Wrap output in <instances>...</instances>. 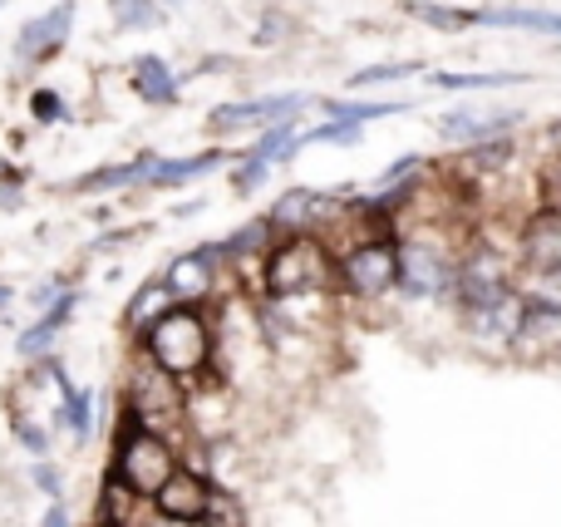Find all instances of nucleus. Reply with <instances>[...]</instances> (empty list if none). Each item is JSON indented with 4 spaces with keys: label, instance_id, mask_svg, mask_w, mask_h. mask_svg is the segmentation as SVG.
<instances>
[{
    "label": "nucleus",
    "instance_id": "1",
    "mask_svg": "<svg viewBox=\"0 0 561 527\" xmlns=\"http://www.w3.org/2000/svg\"><path fill=\"white\" fill-rule=\"evenodd\" d=\"M394 252H399V291L419 296V301L454 291L463 242H458L448 217H414V232L399 237Z\"/></svg>",
    "mask_w": 561,
    "mask_h": 527
},
{
    "label": "nucleus",
    "instance_id": "2",
    "mask_svg": "<svg viewBox=\"0 0 561 527\" xmlns=\"http://www.w3.org/2000/svg\"><path fill=\"white\" fill-rule=\"evenodd\" d=\"M144 355L178 385L213 375V321L197 306H168L153 325H144Z\"/></svg>",
    "mask_w": 561,
    "mask_h": 527
},
{
    "label": "nucleus",
    "instance_id": "3",
    "mask_svg": "<svg viewBox=\"0 0 561 527\" xmlns=\"http://www.w3.org/2000/svg\"><path fill=\"white\" fill-rule=\"evenodd\" d=\"M262 291L272 301H310L335 291V256L316 232H286L266 247Z\"/></svg>",
    "mask_w": 561,
    "mask_h": 527
},
{
    "label": "nucleus",
    "instance_id": "4",
    "mask_svg": "<svg viewBox=\"0 0 561 527\" xmlns=\"http://www.w3.org/2000/svg\"><path fill=\"white\" fill-rule=\"evenodd\" d=\"M178 469V444L158 429H144V424L128 414L124 434H118V449H114V469H108V483H114L124 499L148 503L158 493V483Z\"/></svg>",
    "mask_w": 561,
    "mask_h": 527
},
{
    "label": "nucleus",
    "instance_id": "5",
    "mask_svg": "<svg viewBox=\"0 0 561 527\" xmlns=\"http://www.w3.org/2000/svg\"><path fill=\"white\" fill-rule=\"evenodd\" d=\"M335 282L345 286L359 301H375V296H389L399 286V252L394 237H365V242L345 247L335 256Z\"/></svg>",
    "mask_w": 561,
    "mask_h": 527
},
{
    "label": "nucleus",
    "instance_id": "6",
    "mask_svg": "<svg viewBox=\"0 0 561 527\" xmlns=\"http://www.w3.org/2000/svg\"><path fill=\"white\" fill-rule=\"evenodd\" d=\"M128 414H134L144 429H158V434H163L168 424H178V414H183V385L168 370H158L148 355L134 370V380H128Z\"/></svg>",
    "mask_w": 561,
    "mask_h": 527
},
{
    "label": "nucleus",
    "instance_id": "7",
    "mask_svg": "<svg viewBox=\"0 0 561 527\" xmlns=\"http://www.w3.org/2000/svg\"><path fill=\"white\" fill-rule=\"evenodd\" d=\"M222 262H227V252L217 242L173 256V266H168V276H163L173 306H203L207 296L217 291V272H222Z\"/></svg>",
    "mask_w": 561,
    "mask_h": 527
},
{
    "label": "nucleus",
    "instance_id": "8",
    "mask_svg": "<svg viewBox=\"0 0 561 527\" xmlns=\"http://www.w3.org/2000/svg\"><path fill=\"white\" fill-rule=\"evenodd\" d=\"M69 30H75V0H59V5H49L45 15L25 20L15 35V59L20 65H45V59H55L59 49H65Z\"/></svg>",
    "mask_w": 561,
    "mask_h": 527
},
{
    "label": "nucleus",
    "instance_id": "9",
    "mask_svg": "<svg viewBox=\"0 0 561 527\" xmlns=\"http://www.w3.org/2000/svg\"><path fill=\"white\" fill-rule=\"evenodd\" d=\"M207 493H213V483H207L203 473H193V469L178 463V469L158 483V493L148 503H153V513L168 518V523H197L203 508H207Z\"/></svg>",
    "mask_w": 561,
    "mask_h": 527
},
{
    "label": "nucleus",
    "instance_id": "10",
    "mask_svg": "<svg viewBox=\"0 0 561 527\" xmlns=\"http://www.w3.org/2000/svg\"><path fill=\"white\" fill-rule=\"evenodd\" d=\"M330 213H335V203L330 197H320L316 187H296V193H286L280 203L266 213V222H272V232H320V227L330 222Z\"/></svg>",
    "mask_w": 561,
    "mask_h": 527
},
{
    "label": "nucleus",
    "instance_id": "11",
    "mask_svg": "<svg viewBox=\"0 0 561 527\" xmlns=\"http://www.w3.org/2000/svg\"><path fill=\"white\" fill-rule=\"evenodd\" d=\"M306 108V94H280V99H247V104L213 108V128H242V124H280Z\"/></svg>",
    "mask_w": 561,
    "mask_h": 527
},
{
    "label": "nucleus",
    "instance_id": "12",
    "mask_svg": "<svg viewBox=\"0 0 561 527\" xmlns=\"http://www.w3.org/2000/svg\"><path fill=\"white\" fill-rule=\"evenodd\" d=\"M517 124L513 108H503V114H478V108H454V114H444V138H454V144H493V138H507V128Z\"/></svg>",
    "mask_w": 561,
    "mask_h": 527
},
{
    "label": "nucleus",
    "instance_id": "13",
    "mask_svg": "<svg viewBox=\"0 0 561 527\" xmlns=\"http://www.w3.org/2000/svg\"><path fill=\"white\" fill-rule=\"evenodd\" d=\"M468 25H503V30H542V35H561V15H557V10H527V5L468 10Z\"/></svg>",
    "mask_w": 561,
    "mask_h": 527
},
{
    "label": "nucleus",
    "instance_id": "14",
    "mask_svg": "<svg viewBox=\"0 0 561 527\" xmlns=\"http://www.w3.org/2000/svg\"><path fill=\"white\" fill-rule=\"evenodd\" d=\"M222 163V153H197V158H153L148 163V187H178V183H193V177H203L207 168Z\"/></svg>",
    "mask_w": 561,
    "mask_h": 527
},
{
    "label": "nucleus",
    "instance_id": "15",
    "mask_svg": "<svg viewBox=\"0 0 561 527\" xmlns=\"http://www.w3.org/2000/svg\"><path fill=\"white\" fill-rule=\"evenodd\" d=\"M134 89H138V99H148V104H178V79L158 55L134 59Z\"/></svg>",
    "mask_w": 561,
    "mask_h": 527
},
{
    "label": "nucleus",
    "instance_id": "16",
    "mask_svg": "<svg viewBox=\"0 0 561 527\" xmlns=\"http://www.w3.org/2000/svg\"><path fill=\"white\" fill-rule=\"evenodd\" d=\"M148 163H153V153H144L138 163H114V168H99V173H84V177H75V193H108V187L144 183Z\"/></svg>",
    "mask_w": 561,
    "mask_h": 527
},
{
    "label": "nucleus",
    "instance_id": "17",
    "mask_svg": "<svg viewBox=\"0 0 561 527\" xmlns=\"http://www.w3.org/2000/svg\"><path fill=\"white\" fill-rule=\"evenodd\" d=\"M168 306H173V296H168L163 276H158V282H144V286H138V296L128 301V316H124V321L134 325V331H144V325H153L158 316L168 311Z\"/></svg>",
    "mask_w": 561,
    "mask_h": 527
},
{
    "label": "nucleus",
    "instance_id": "18",
    "mask_svg": "<svg viewBox=\"0 0 561 527\" xmlns=\"http://www.w3.org/2000/svg\"><path fill=\"white\" fill-rule=\"evenodd\" d=\"M197 527H247V513L227 489H213L207 493V508H203V518H197Z\"/></svg>",
    "mask_w": 561,
    "mask_h": 527
},
{
    "label": "nucleus",
    "instance_id": "19",
    "mask_svg": "<svg viewBox=\"0 0 561 527\" xmlns=\"http://www.w3.org/2000/svg\"><path fill=\"white\" fill-rule=\"evenodd\" d=\"M266 242H272V222H266V217H256V222H247L242 232H232V237H227V242H222V252L242 262V256L266 252Z\"/></svg>",
    "mask_w": 561,
    "mask_h": 527
},
{
    "label": "nucleus",
    "instance_id": "20",
    "mask_svg": "<svg viewBox=\"0 0 561 527\" xmlns=\"http://www.w3.org/2000/svg\"><path fill=\"white\" fill-rule=\"evenodd\" d=\"M163 20V5L158 0H114V25L118 30H148Z\"/></svg>",
    "mask_w": 561,
    "mask_h": 527
},
{
    "label": "nucleus",
    "instance_id": "21",
    "mask_svg": "<svg viewBox=\"0 0 561 527\" xmlns=\"http://www.w3.org/2000/svg\"><path fill=\"white\" fill-rule=\"evenodd\" d=\"M330 118H345V124H369V118H389L404 114V104H345V99H330Z\"/></svg>",
    "mask_w": 561,
    "mask_h": 527
},
{
    "label": "nucleus",
    "instance_id": "22",
    "mask_svg": "<svg viewBox=\"0 0 561 527\" xmlns=\"http://www.w3.org/2000/svg\"><path fill=\"white\" fill-rule=\"evenodd\" d=\"M409 15H414V20H424V25H434V30H448V35H454V30H463V25H468V10L428 5V0H414V5H409Z\"/></svg>",
    "mask_w": 561,
    "mask_h": 527
},
{
    "label": "nucleus",
    "instance_id": "23",
    "mask_svg": "<svg viewBox=\"0 0 561 527\" xmlns=\"http://www.w3.org/2000/svg\"><path fill=\"white\" fill-rule=\"evenodd\" d=\"M523 75H434L438 89H497V84H517Z\"/></svg>",
    "mask_w": 561,
    "mask_h": 527
},
{
    "label": "nucleus",
    "instance_id": "24",
    "mask_svg": "<svg viewBox=\"0 0 561 527\" xmlns=\"http://www.w3.org/2000/svg\"><path fill=\"white\" fill-rule=\"evenodd\" d=\"M419 75V65H375V69H359L355 79H350V89H365V84H389V79H409Z\"/></svg>",
    "mask_w": 561,
    "mask_h": 527
},
{
    "label": "nucleus",
    "instance_id": "25",
    "mask_svg": "<svg viewBox=\"0 0 561 527\" xmlns=\"http://www.w3.org/2000/svg\"><path fill=\"white\" fill-rule=\"evenodd\" d=\"M30 114H35L39 124H55V118H65L69 108H65V99H59L55 89H35V94H30Z\"/></svg>",
    "mask_w": 561,
    "mask_h": 527
},
{
    "label": "nucleus",
    "instance_id": "26",
    "mask_svg": "<svg viewBox=\"0 0 561 527\" xmlns=\"http://www.w3.org/2000/svg\"><path fill=\"white\" fill-rule=\"evenodd\" d=\"M262 183H266V158L247 153V163L232 173V187H237V193H252V187H262Z\"/></svg>",
    "mask_w": 561,
    "mask_h": 527
},
{
    "label": "nucleus",
    "instance_id": "27",
    "mask_svg": "<svg viewBox=\"0 0 561 527\" xmlns=\"http://www.w3.org/2000/svg\"><path fill=\"white\" fill-rule=\"evenodd\" d=\"M15 439L25 444L30 454H39V459H45V454H49V434L39 429L35 420H25V414H15Z\"/></svg>",
    "mask_w": 561,
    "mask_h": 527
},
{
    "label": "nucleus",
    "instance_id": "28",
    "mask_svg": "<svg viewBox=\"0 0 561 527\" xmlns=\"http://www.w3.org/2000/svg\"><path fill=\"white\" fill-rule=\"evenodd\" d=\"M55 325H45V321H39V325H30V331L25 335H20V355H45L49 351V345H55Z\"/></svg>",
    "mask_w": 561,
    "mask_h": 527
},
{
    "label": "nucleus",
    "instance_id": "29",
    "mask_svg": "<svg viewBox=\"0 0 561 527\" xmlns=\"http://www.w3.org/2000/svg\"><path fill=\"white\" fill-rule=\"evenodd\" d=\"M419 168H424V158H399V163L389 168L385 177H379V193H385V187H399V183H409V177H419Z\"/></svg>",
    "mask_w": 561,
    "mask_h": 527
},
{
    "label": "nucleus",
    "instance_id": "30",
    "mask_svg": "<svg viewBox=\"0 0 561 527\" xmlns=\"http://www.w3.org/2000/svg\"><path fill=\"white\" fill-rule=\"evenodd\" d=\"M35 483L49 493V499H59V469H49V463H35Z\"/></svg>",
    "mask_w": 561,
    "mask_h": 527
},
{
    "label": "nucleus",
    "instance_id": "31",
    "mask_svg": "<svg viewBox=\"0 0 561 527\" xmlns=\"http://www.w3.org/2000/svg\"><path fill=\"white\" fill-rule=\"evenodd\" d=\"M45 527H69V513H65V503L55 499V508L45 513Z\"/></svg>",
    "mask_w": 561,
    "mask_h": 527
},
{
    "label": "nucleus",
    "instance_id": "32",
    "mask_svg": "<svg viewBox=\"0 0 561 527\" xmlns=\"http://www.w3.org/2000/svg\"><path fill=\"white\" fill-rule=\"evenodd\" d=\"M547 193H552V207H561V163L547 173Z\"/></svg>",
    "mask_w": 561,
    "mask_h": 527
},
{
    "label": "nucleus",
    "instance_id": "33",
    "mask_svg": "<svg viewBox=\"0 0 561 527\" xmlns=\"http://www.w3.org/2000/svg\"><path fill=\"white\" fill-rule=\"evenodd\" d=\"M144 527H197V523H168V518H158V523H144Z\"/></svg>",
    "mask_w": 561,
    "mask_h": 527
},
{
    "label": "nucleus",
    "instance_id": "34",
    "mask_svg": "<svg viewBox=\"0 0 561 527\" xmlns=\"http://www.w3.org/2000/svg\"><path fill=\"white\" fill-rule=\"evenodd\" d=\"M5 306H10V286H0V311H5Z\"/></svg>",
    "mask_w": 561,
    "mask_h": 527
},
{
    "label": "nucleus",
    "instance_id": "35",
    "mask_svg": "<svg viewBox=\"0 0 561 527\" xmlns=\"http://www.w3.org/2000/svg\"><path fill=\"white\" fill-rule=\"evenodd\" d=\"M0 177H10V168H5V163H0Z\"/></svg>",
    "mask_w": 561,
    "mask_h": 527
},
{
    "label": "nucleus",
    "instance_id": "36",
    "mask_svg": "<svg viewBox=\"0 0 561 527\" xmlns=\"http://www.w3.org/2000/svg\"><path fill=\"white\" fill-rule=\"evenodd\" d=\"M0 5H5V0H0Z\"/></svg>",
    "mask_w": 561,
    "mask_h": 527
}]
</instances>
